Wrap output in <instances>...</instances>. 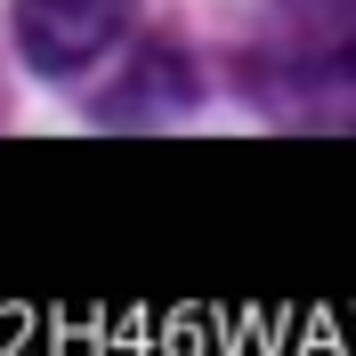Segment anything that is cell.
Returning <instances> with one entry per match:
<instances>
[{
    "label": "cell",
    "mask_w": 356,
    "mask_h": 356,
    "mask_svg": "<svg viewBox=\"0 0 356 356\" xmlns=\"http://www.w3.org/2000/svg\"><path fill=\"white\" fill-rule=\"evenodd\" d=\"M235 81L291 130H356V0H251Z\"/></svg>",
    "instance_id": "6da1fadb"
},
{
    "label": "cell",
    "mask_w": 356,
    "mask_h": 356,
    "mask_svg": "<svg viewBox=\"0 0 356 356\" xmlns=\"http://www.w3.org/2000/svg\"><path fill=\"white\" fill-rule=\"evenodd\" d=\"M138 0H17V49L33 57V73L65 81L89 73L122 33H130Z\"/></svg>",
    "instance_id": "7a4b0ae2"
}]
</instances>
